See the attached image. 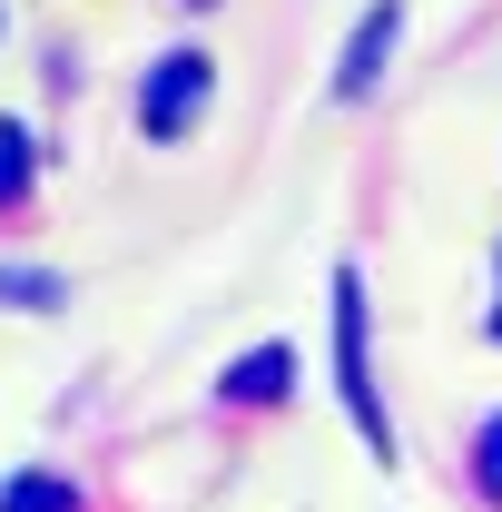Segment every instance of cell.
I'll list each match as a JSON object with an SVG mask.
<instances>
[{
  "label": "cell",
  "mask_w": 502,
  "mask_h": 512,
  "mask_svg": "<svg viewBox=\"0 0 502 512\" xmlns=\"http://www.w3.org/2000/svg\"><path fill=\"white\" fill-rule=\"evenodd\" d=\"M207 89H217V60L207 50H168V60L148 69V89H138V128L148 138H188L197 109H207Z\"/></svg>",
  "instance_id": "obj_2"
},
{
  "label": "cell",
  "mask_w": 502,
  "mask_h": 512,
  "mask_svg": "<svg viewBox=\"0 0 502 512\" xmlns=\"http://www.w3.org/2000/svg\"><path fill=\"white\" fill-rule=\"evenodd\" d=\"M0 296H10V306H60V276H10V266H0Z\"/></svg>",
  "instance_id": "obj_8"
},
{
  "label": "cell",
  "mask_w": 502,
  "mask_h": 512,
  "mask_svg": "<svg viewBox=\"0 0 502 512\" xmlns=\"http://www.w3.org/2000/svg\"><path fill=\"white\" fill-rule=\"evenodd\" d=\"M0 512H79V493L60 473H20V483H0Z\"/></svg>",
  "instance_id": "obj_5"
},
{
  "label": "cell",
  "mask_w": 502,
  "mask_h": 512,
  "mask_svg": "<svg viewBox=\"0 0 502 512\" xmlns=\"http://www.w3.org/2000/svg\"><path fill=\"white\" fill-rule=\"evenodd\" d=\"M335 384H345V414H355L365 453H375V463H394V424H384L375 365H365V276H355V266L335 276Z\"/></svg>",
  "instance_id": "obj_1"
},
{
  "label": "cell",
  "mask_w": 502,
  "mask_h": 512,
  "mask_svg": "<svg viewBox=\"0 0 502 512\" xmlns=\"http://www.w3.org/2000/svg\"><path fill=\"white\" fill-rule=\"evenodd\" d=\"M20 188H30V128H20V119H0V207H10Z\"/></svg>",
  "instance_id": "obj_6"
},
{
  "label": "cell",
  "mask_w": 502,
  "mask_h": 512,
  "mask_svg": "<svg viewBox=\"0 0 502 512\" xmlns=\"http://www.w3.org/2000/svg\"><path fill=\"white\" fill-rule=\"evenodd\" d=\"M286 375H296V355H286V345H266V355H237V365H227V394H237V404H276Z\"/></svg>",
  "instance_id": "obj_4"
},
{
  "label": "cell",
  "mask_w": 502,
  "mask_h": 512,
  "mask_svg": "<svg viewBox=\"0 0 502 512\" xmlns=\"http://www.w3.org/2000/svg\"><path fill=\"white\" fill-rule=\"evenodd\" d=\"M493 335H502V316H493Z\"/></svg>",
  "instance_id": "obj_9"
},
{
  "label": "cell",
  "mask_w": 502,
  "mask_h": 512,
  "mask_svg": "<svg viewBox=\"0 0 502 512\" xmlns=\"http://www.w3.org/2000/svg\"><path fill=\"white\" fill-rule=\"evenodd\" d=\"M394 30H404V0H375V10H365V30H355V40H345V60H335V99H365V89L384 79Z\"/></svg>",
  "instance_id": "obj_3"
},
{
  "label": "cell",
  "mask_w": 502,
  "mask_h": 512,
  "mask_svg": "<svg viewBox=\"0 0 502 512\" xmlns=\"http://www.w3.org/2000/svg\"><path fill=\"white\" fill-rule=\"evenodd\" d=\"M473 473H483V493L502 503V414L483 424V434H473Z\"/></svg>",
  "instance_id": "obj_7"
}]
</instances>
